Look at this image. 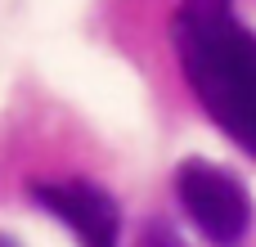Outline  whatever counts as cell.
Wrapping results in <instances>:
<instances>
[{
  "mask_svg": "<svg viewBox=\"0 0 256 247\" xmlns=\"http://www.w3.org/2000/svg\"><path fill=\"white\" fill-rule=\"evenodd\" d=\"M171 32L202 112L256 158V32L243 27L234 0H180Z\"/></svg>",
  "mask_w": 256,
  "mask_h": 247,
  "instance_id": "cell-1",
  "label": "cell"
},
{
  "mask_svg": "<svg viewBox=\"0 0 256 247\" xmlns=\"http://www.w3.org/2000/svg\"><path fill=\"white\" fill-rule=\"evenodd\" d=\"M176 194H180V207L189 212V220L202 230V238L216 247H238L248 225H252V202H248V189L202 162V158H189L180 171H176Z\"/></svg>",
  "mask_w": 256,
  "mask_h": 247,
  "instance_id": "cell-2",
  "label": "cell"
},
{
  "mask_svg": "<svg viewBox=\"0 0 256 247\" xmlns=\"http://www.w3.org/2000/svg\"><path fill=\"white\" fill-rule=\"evenodd\" d=\"M36 207H45L50 216H58L81 247H117L122 243V212L112 202V194H104L90 180H50V184H32Z\"/></svg>",
  "mask_w": 256,
  "mask_h": 247,
  "instance_id": "cell-3",
  "label": "cell"
},
{
  "mask_svg": "<svg viewBox=\"0 0 256 247\" xmlns=\"http://www.w3.org/2000/svg\"><path fill=\"white\" fill-rule=\"evenodd\" d=\"M140 247H180V243H176V234H171L166 225H148V234H144Z\"/></svg>",
  "mask_w": 256,
  "mask_h": 247,
  "instance_id": "cell-4",
  "label": "cell"
},
{
  "mask_svg": "<svg viewBox=\"0 0 256 247\" xmlns=\"http://www.w3.org/2000/svg\"><path fill=\"white\" fill-rule=\"evenodd\" d=\"M0 247H14V243H9V238H4V234H0Z\"/></svg>",
  "mask_w": 256,
  "mask_h": 247,
  "instance_id": "cell-5",
  "label": "cell"
}]
</instances>
